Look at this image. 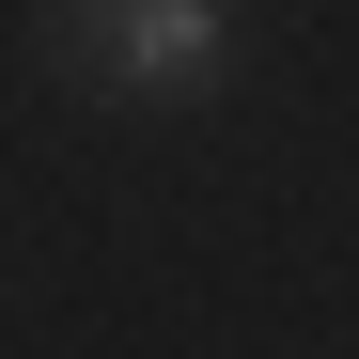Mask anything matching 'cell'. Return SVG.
I'll use <instances>...</instances> for the list:
<instances>
[{"mask_svg": "<svg viewBox=\"0 0 359 359\" xmlns=\"http://www.w3.org/2000/svg\"><path fill=\"white\" fill-rule=\"evenodd\" d=\"M47 47L94 94H203L219 79V0H47Z\"/></svg>", "mask_w": 359, "mask_h": 359, "instance_id": "1", "label": "cell"}]
</instances>
